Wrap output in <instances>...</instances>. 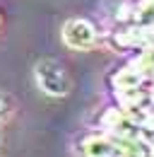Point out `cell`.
Segmentation results:
<instances>
[{
	"label": "cell",
	"mask_w": 154,
	"mask_h": 157,
	"mask_svg": "<svg viewBox=\"0 0 154 157\" xmlns=\"http://www.w3.org/2000/svg\"><path fill=\"white\" fill-rule=\"evenodd\" d=\"M63 41L70 46V48H92L96 41V32L89 22L84 20H70L65 27H63Z\"/></svg>",
	"instance_id": "7a4b0ae2"
},
{
	"label": "cell",
	"mask_w": 154,
	"mask_h": 157,
	"mask_svg": "<svg viewBox=\"0 0 154 157\" xmlns=\"http://www.w3.org/2000/svg\"><path fill=\"white\" fill-rule=\"evenodd\" d=\"M12 111H15V99L7 92H0V121H5Z\"/></svg>",
	"instance_id": "3957f363"
},
{
	"label": "cell",
	"mask_w": 154,
	"mask_h": 157,
	"mask_svg": "<svg viewBox=\"0 0 154 157\" xmlns=\"http://www.w3.org/2000/svg\"><path fill=\"white\" fill-rule=\"evenodd\" d=\"M34 75H36L38 87H41L46 94H51V97H65V94L70 92V87H72V80L68 75L65 65L58 63V60H53V58L38 60Z\"/></svg>",
	"instance_id": "6da1fadb"
}]
</instances>
